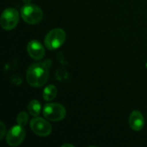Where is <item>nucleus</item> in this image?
Wrapping results in <instances>:
<instances>
[{
	"label": "nucleus",
	"mask_w": 147,
	"mask_h": 147,
	"mask_svg": "<svg viewBox=\"0 0 147 147\" xmlns=\"http://www.w3.org/2000/svg\"><path fill=\"white\" fill-rule=\"evenodd\" d=\"M28 119H29L28 114H27L26 112L24 111L20 112V113L18 114V116H17V122L19 125H20V126H24L26 124H27V121H28Z\"/></svg>",
	"instance_id": "f8f14e48"
},
{
	"label": "nucleus",
	"mask_w": 147,
	"mask_h": 147,
	"mask_svg": "<svg viewBox=\"0 0 147 147\" xmlns=\"http://www.w3.org/2000/svg\"><path fill=\"white\" fill-rule=\"evenodd\" d=\"M28 111L31 116H38L41 111V104L37 100H32L30 103H28Z\"/></svg>",
	"instance_id": "9b49d317"
},
{
	"label": "nucleus",
	"mask_w": 147,
	"mask_h": 147,
	"mask_svg": "<svg viewBox=\"0 0 147 147\" xmlns=\"http://www.w3.org/2000/svg\"><path fill=\"white\" fill-rule=\"evenodd\" d=\"M32 0H23V1H24L25 4H29V3H30V1H31Z\"/></svg>",
	"instance_id": "4468645a"
},
{
	"label": "nucleus",
	"mask_w": 147,
	"mask_h": 147,
	"mask_svg": "<svg viewBox=\"0 0 147 147\" xmlns=\"http://www.w3.org/2000/svg\"><path fill=\"white\" fill-rule=\"evenodd\" d=\"M48 78V67L45 63H34L27 70V81L32 87H42L47 83Z\"/></svg>",
	"instance_id": "f257e3e1"
},
{
	"label": "nucleus",
	"mask_w": 147,
	"mask_h": 147,
	"mask_svg": "<svg viewBox=\"0 0 147 147\" xmlns=\"http://www.w3.org/2000/svg\"><path fill=\"white\" fill-rule=\"evenodd\" d=\"M30 128L32 131L39 136H49L52 132V126L47 121L42 118L35 117L30 121Z\"/></svg>",
	"instance_id": "423d86ee"
},
{
	"label": "nucleus",
	"mask_w": 147,
	"mask_h": 147,
	"mask_svg": "<svg viewBox=\"0 0 147 147\" xmlns=\"http://www.w3.org/2000/svg\"><path fill=\"white\" fill-rule=\"evenodd\" d=\"M66 39L65 32L60 28H55L47 33L45 38V45L50 50L59 48L64 44Z\"/></svg>",
	"instance_id": "7ed1b4c3"
},
{
	"label": "nucleus",
	"mask_w": 147,
	"mask_h": 147,
	"mask_svg": "<svg viewBox=\"0 0 147 147\" xmlns=\"http://www.w3.org/2000/svg\"><path fill=\"white\" fill-rule=\"evenodd\" d=\"M27 50L29 55L35 60H40L42 59L45 53V50L42 45L37 40L30 41L27 45Z\"/></svg>",
	"instance_id": "6e6552de"
},
{
	"label": "nucleus",
	"mask_w": 147,
	"mask_h": 147,
	"mask_svg": "<svg viewBox=\"0 0 147 147\" xmlns=\"http://www.w3.org/2000/svg\"><path fill=\"white\" fill-rule=\"evenodd\" d=\"M0 126H1V136H0V139H2L6 133V126H4L3 122H0Z\"/></svg>",
	"instance_id": "ddd939ff"
},
{
	"label": "nucleus",
	"mask_w": 147,
	"mask_h": 147,
	"mask_svg": "<svg viewBox=\"0 0 147 147\" xmlns=\"http://www.w3.org/2000/svg\"><path fill=\"white\" fill-rule=\"evenodd\" d=\"M21 16L25 22L35 24L42 20L43 12L38 6L33 4H25L21 9Z\"/></svg>",
	"instance_id": "f03ea898"
},
{
	"label": "nucleus",
	"mask_w": 147,
	"mask_h": 147,
	"mask_svg": "<svg viewBox=\"0 0 147 147\" xmlns=\"http://www.w3.org/2000/svg\"><path fill=\"white\" fill-rule=\"evenodd\" d=\"M45 118L52 121H60L66 116V110L63 105L57 103H50L45 105L43 109Z\"/></svg>",
	"instance_id": "20e7f679"
},
{
	"label": "nucleus",
	"mask_w": 147,
	"mask_h": 147,
	"mask_svg": "<svg viewBox=\"0 0 147 147\" xmlns=\"http://www.w3.org/2000/svg\"><path fill=\"white\" fill-rule=\"evenodd\" d=\"M57 94V89L53 85H49L43 91V98L46 101L53 100Z\"/></svg>",
	"instance_id": "9d476101"
},
{
	"label": "nucleus",
	"mask_w": 147,
	"mask_h": 147,
	"mask_svg": "<svg viewBox=\"0 0 147 147\" xmlns=\"http://www.w3.org/2000/svg\"><path fill=\"white\" fill-rule=\"evenodd\" d=\"M19 22V13L14 8L6 9L1 16L0 23L3 29L11 30L17 25Z\"/></svg>",
	"instance_id": "39448f33"
},
{
	"label": "nucleus",
	"mask_w": 147,
	"mask_h": 147,
	"mask_svg": "<svg viewBox=\"0 0 147 147\" xmlns=\"http://www.w3.org/2000/svg\"><path fill=\"white\" fill-rule=\"evenodd\" d=\"M25 136L26 131L24 126L18 124L9 130L7 134V142L9 146H17L22 143Z\"/></svg>",
	"instance_id": "0eeeda50"
},
{
	"label": "nucleus",
	"mask_w": 147,
	"mask_h": 147,
	"mask_svg": "<svg viewBox=\"0 0 147 147\" xmlns=\"http://www.w3.org/2000/svg\"><path fill=\"white\" fill-rule=\"evenodd\" d=\"M73 146V145L67 144H63V146Z\"/></svg>",
	"instance_id": "2eb2a0df"
},
{
	"label": "nucleus",
	"mask_w": 147,
	"mask_h": 147,
	"mask_svg": "<svg viewBox=\"0 0 147 147\" xmlns=\"http://www.w3.org/2000/svg\"><path fill=\"white\" fill-rule=\"evenodd\" d=\"M129 126L132 130L139 131L144 126V118L139 111H134L129 116Z\"/></svg>",
	"instance_id": "1a4fd4ad"
}]
</instances>
